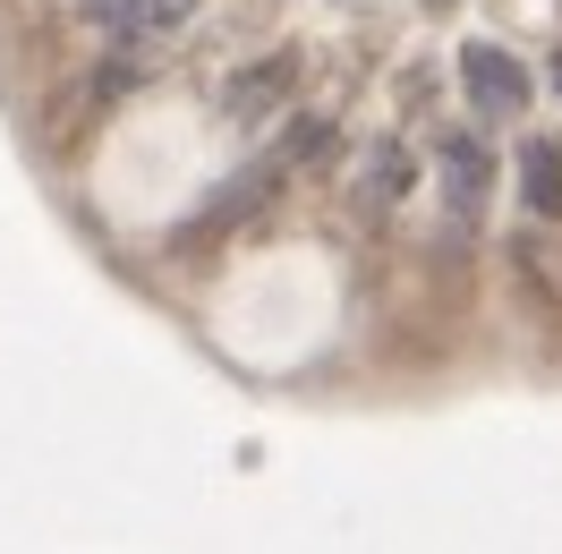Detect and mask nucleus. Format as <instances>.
I'll use <instances>...</instances> for the list:
<instances>
[{
  "label": "nucleus",
  "mask_w": 562,
  "mask_h": 554,
  "mask_svg": "<svg viewBox=\"0 0 562 554\" xmlns=\"http://www.w3.org/2000/svg\"><path fill=\"white\" fill-rule=\"evenodd\" d=\"M460 95H469V120L477 129H512L528 111V95H537V77H528L520 52H503V43H460Z\"/></svg>",
  "instance_id": "1"
},
{
  "label": "nucleus",
  "mask_w": 562,
  "mask_h": 554,
  "mask_svg": "<svg viewBox=\"0 0 562 554\" xmlns=\"http://www.w3.org/2000/svg\"><path fill=\"white\" fill-rule=\"evenodd\" d=\"M435 179H443L452 231H477L486 206H494V145H486V129H443V137H435Z\"/></svg>",
  "instance_id": "2"
},
{
  "label": "nucleus",
  "mask_w": 562,
  "mask_h": 554,
  "mask_svg": "<svg viewBox=\"0 0 562 554\" xmlns=\"http://www.w3.org/2000/svg\"><path fill=\"white\" fill-rule=\"evenodd\" d=\"M196 9H205V0H77V18H86V26H103L120 52H145V43L179 35Z\"/></svg>",
  "instance_id": "3"
},
{
  "label": "nucleus",
  "mask_w": 562,
  "mask_h": 554,
  "mask_svg": "<svg viewBox=\"0 0 562 554\" xmlns=\"http://www.w3.org/2000/svg\"><path fill=\"white\" fill-rule=\"evenodd\" d=\"M281 179H290V171H281L273 154H256V163H247V171L231 179V188H213L205 206H196V222H188V231H179V240H205V231H231V222H247V213L265 206V197H273Z\"/></svg>",
  "instance_id": "4"
},
{
  "label": "nucleus",
  "mask_w": 562,
  "mask_h": 554,
  "mask_svg": "<svg viewBox=\"0 0 562 554\" xmlns=\"http://www.w3.org/2000/svg\"><path fill=\"white\" fill-rule=\"evenodd\" d=\"M290 86H299V52H265V60H247V69L222 86V111H231L239 129H256L273 103H290Z\"/></svg>",
  "instance_id": "5"
},
{
  "label": "nucleus",
  "mask_w": 562,
  "mask_h": 554,
  "mask_svg": "<svg viewBox=\"0 0 562 554\" xmlns=\"http://www.w3.org/2000/svg\"><path fill=\"white\" fill-rule=\"evenodd\" d=\"M520 206L537 231L562 222V137H520Z\"/></svg>",
  "instance_id": "6"
},
{
  "label": "nucleus",
  "mask_w": 562,
  "mask_h": 554,
  "mask_svg": "<svg viewBox=\"0 0 562 554\" xmlns=\"http://www.w3.org/2000/svg\"><path fill=\"white\" fill-rule=\"evenodd\" d=\"M358 197H367L375 213L409 197V145H401V137H384L375 154H367V188H358Z\"/></svg>",
  "instance_id": "7"
},
{
  "label": "nucleus",
  "mask_w": 562,
  "mask_h": 554,
  "mask_svg": "<svg viewBox=\"0 0 562 554\" xmlns=\"http://www.w3.org/2000/svg\"><path fill=\"white\" fill-rule=\"evenodd\" d=\"M546 86H554V95H562V52H554V60H546Z\"/></svg>",
  "instance_id": "8"
}]
</instances>
